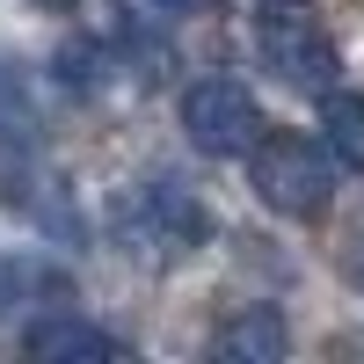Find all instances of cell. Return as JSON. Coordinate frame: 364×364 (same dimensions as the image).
Returning a JSON list of instances; mask_svg holds the SVG:
<instances>
[{
  "instance_id": "obj_1",
  "label": "cell",
  "mask_w": 364,
  "mask_h": 364,
  "mask_svg": "<svg viewBox=\"0 0 364 364\" xmlns=\"http://www.w3.org/2000/svg\"><path fill=\"white\" fill-rule=\"evenodd\" d=\"M248 182L284 219H321L336 204V154L306 132H262L248 146Z\"/></svg>"
},
{
  "instance_id": "obj_2",
  "label": "cell",
  "mask_w": 364,
  "mask_h": 364,
  "mask_svg": "<svg viewBox=\"0 0 364 364\" xmlns=\"http://www.w3.org/2000/svg\"><path fill=\"white\" fill-rule=\"evenodd\" d=\"M182 132H190V146H197V154L233 161V154H248V146H255L269 124H262V109H255V95H248L240 80L204 73V80H190V87H182Z\"/></svg>"
},
{
  "instance_id": "obj_3",
  "label": "cell",
  "mask_w": 364,
  "mask_h": 364,
  "mask_svg": "<svg viewBox=\"0 0 364 364\" xmlns=\"http://www.w3.org/2000/svg\"><path fill=\"white\" fill-rule=\"evenodd\" d=\"M255 44H262V66L306 87V95H328L336 87V44L321 37V22L306 15V0H277V8H262L255 22Z\"/></svg>"
},
{
  "instance_id": "obj_4",
  "label": "cell",
  "mask_w": 364,
  "mask_h": 364,
  "mask_svg": "<svg viewBox=\"0 0 364 364\" xmlns=\"http://www.w3.org/2000/svg\"><path fill=\"white\" fill-rule=\"evenodd\" d=\"M204 233H211V219L190 204V190H175V182H154V190L132 204V240H139V255H190Z\"/></svg>"
},
{
  "instance_id": "obj_5",
  "label": "cell",
  "mask_w": 364,
  "mask_h": 364,
  "mask_svg": "<svg viewBox=\"0 0 364 364\" xmlns=\"http://www.w3.org/2000/svg\"><path fill=\"white\" fill-rule=\"evenodd\" d=\"M284 350H291V328H284L277 306H240L211 336V357H226V364H277Z\"/></svg>"
},
{
  "instance_id": "obj_6",
  "label": "cell",
  "mask_w": 364,
  "mask_h": 364,
  "mask_svg": "<svg viewBox=\"0 0 364 364\" xmlns=\"http://www.w3.org/2000/svg\"><path fill=\"white\" fill-rule=\"evenodd\" d=\"M22 350L37 357V364H87V357H124V343L109 336V328L95 321H37V328H22Z\"/></svg>"
},
{
  "instance_id": "obj_7",
  "label": "cell",
  "mask_w": 364,
  "mask_h": 364,
  "mask_svg": "<svg viewBox=\"0 0 364 364\" xmlns=\"http://www.w3.org/2000/svg\"><path fill=\"white\" fill-rule=\"evenodd\" d=\"M321 132H328V154H336L343 168H364V95L328 87L321 95Z\"/></svg>"
},
{
  "instance_id": "obj_8",
  "label": "cell",
  "mask_w": 364,
  "mask_h": 364,
  "mask_svg": "<svg viewBox=\"0 0 364 364\" xmlns=\"http://www.w3.org/2000/svg\"><path fill=\"white\" fill-rule=\"evenodd\" d=\"M146 8H161V15H190V8H211V0H146Z\"/></svg>"
}]
</instances>
